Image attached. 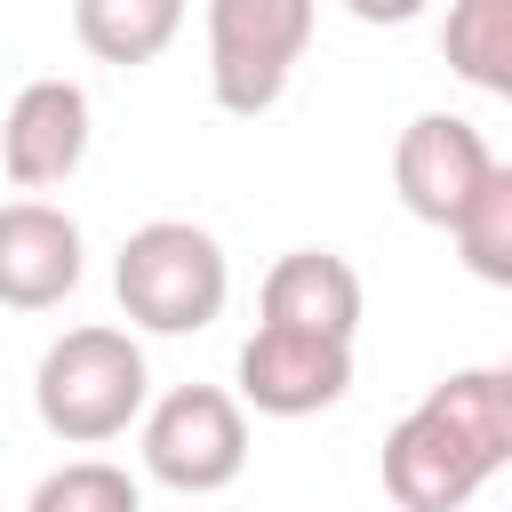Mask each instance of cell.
Segmentation results:
<instances>
[{
    "mask_svg": "<svg viewBox=\"0 0 512 512\" xmlns=\"http://www.w3.org/2000/svg\"><path fill=\"white\" fill-rule=\"evenodd\" d=\"M504 464H512V424H504L496 368L440 376L384 432V496L400 512H464Z\"/></svg>",
    "mask_w": 512,
    "mask_h": 512,
    "instance_id": "obj_1",
    "label": "cell"
},
{
    "mask_svg": "<svg viewBox=\"0 0 512 512\" xmlns=\"http://www.w3.org/2000/svg\"><path fill=\"white\" fill-rule=\"evenodd\" d=\"M144 408H152V368L128 328H104V320L64 328L32 368V416L64 448H104L128 424H144Z\"/></svg>",
    "mask_w": 512,
    "mask_h": 512,
    "instance_id": "obj_2",
    "label": "cell"
},
{
    "mask_svg": "<svg viewBox=\"0 0 512 512\" xmlns=\"http://www.w3.org/2000/svg\"><path fill=\"white\" fill-rule=\"evenodd\" d=\"M112 296H120L128 328H144V336H200L232 296L224 240L208 224H192V216H152V224H136L120 240Z\"/></svg>",
    "mask_w": 512,
    "mask_h": 512,
    "instance_id": "obj_3",
    "label": "cell"
},
{
    "mask_svg": "<svg viewBox=\"0 0 512 512\" xmlns=\"http://www.w3.org/2000/svg\"><path fill=\"white\" fill-rule=\"evenodd\" d=\"M320 0H208V96L232 120H264L304 48H312Z\"/></svg>",
    "mask_w": 512,
    "mask_h": 512,
    "instance_id": "obj_4",
    "label": "cell"
},
{
    "mask_svg": "<svg viewBox=\"0 0 512 512\" xmlns=\"http://www.w3.org/2000/svg\"><path fill=\"white\" fill-rule=\"evenodd\" d=\"M136 440H144V472L160 488H176V496H216V488H232L248 472V408L224 384L160 392L144 408Z\"/></svg>",
    "mask_w": 512,
    "mask_h": 512,
    "instance_id": "obj_5",
    "label": "cell"
},
{
    "mask_svg": "<svg viewBox=\"0 0 512 512\" xmlns=\"http://www.w3.org/2000/svg\"><path fill=\"white\" fill-rule=\"evenodd\" d=\"M488 176H496V152L464 112H416L400 128V144H392V192H400V208L416 224L456 232Z\"/></svg>",
    "mask_w": 512,
    "mask_h": 512,
    "instance_id": "obj_6",
    "label": "cell"
},
{
    "mask_svg": "<svg viewBox=\"0 0 512 512\" xmlns=\"http://www.w3.org/2000/svg\"><path fill=\"white\" fill-rule=\"evenodd\" d=\"M88 136H96V112H88V88L64 80V72H40L8 96L0 112V168L16 192H56L80 176L88 160Z\"/></svg>",
    "mask_w": 512,
    "mask_h": 512,
    "instance_id": "obj_7",
    "label": "cell"
},
{
    "mask_svg": "<svg viewBox=\"0 0 512 512\" xmlns=\"http://www.w3.org/2000/svg\"><path fill=\"white\" fill-rule=\"evenodd\" d=\"M232 376H240V408L296 424V416H320V408H336L352 392V344L344 336H304V328H264L256 320V336L240 344Z\"/></svg>",
    "mask_w": 512,
    "mask_h": 512,
    "instance_id": "obj_8",
    "label": "cell"
},
{
    "mask_svg": "<svg viewBox=\"0 0 512 512\" xmlns=\"http://www.w3.org/2000/svg\"><path fill=\"white\" fill-rule=\"evenodd\" d=\"M88 272V240L56 200H8L0 208V304L8 312H56Z\"/></svg>",
    "mask_w": 512,
    "mask_h": 512,
    "instance_id": "obj_9",
    "label": "cell"
},
{
    "mask_svg": "<svg viewBox=\"0 0 512 512\" xmlns=\"http://www.w3.org/2000/svg\"><path fill=\"white\" fill-rule=\"evenodd\" d=\"M264 328H304V336H360V312H368V288L360 272L336 256V248H288L272 272H264V296H256Z\"/></svg>",
    "mask_w": 512,
    "mask_h": 512,
    "instance_id": "obj_10",
    "label": "cell"
},
{
    "mask_svg": "<svg viewBox=\"0 0 512 512\" xmlns=\"http://www.w3.org/2000/svg\"><path fill=\"white\" fill-rule=\"evenodd\" d=\"M184 32V0H72V40L96 64H152Z\"/></svg>",
    "mask_w": 512,
    "mask_h": 512,
    "instance_id": "obj_11",
    "label": "cell"
},
{
    "mask_svg": "<svg viewBox=\"0 0 512 512\" xmlns=\"http://www.w3.org/2000/svg\"><path fill=\"white\" fill-rule=\"evenodd\" d=\"M440 56H448L456 80H472V88L512 104V0H448Z\"/></svg>",
    "mask_w": 512,
    "mask_h": 512,
    "instance_id": "obj_12",
    "label": "cell"
},
{
    "mask_svg": "<svg viewBox=\"0 0 512 512\" xmlns=\"http://www.w3.org/2000/svg\"><path fill=\"white\" fill-rule=\"evenodd\" d=\"M24 512H144V488L128 464H104V456H72L56 472L32 480Z\"/></svg>",
    "mask_w": 512,
    "mask_h": 512,
    "instance_id": "obj_13",
    "label": "cell"
},
{
    "mask_svg": "<svg viewBox=\"0 0 512 512\" xmlns=\"http://www.w3.org/2000/svg\"><path fill=\"white\" fill-rule=\"evenodd\" d=\"M456 264L488 288H512V160H496V176L480 184V200L464 208V224L448 232Z\"/></svg>",
    "mask_w": 512,
    "mask_h": 512,
    "instance_id": "obj_14",
    "label": "cell"
},
{
    "mask_svg": "<svg viewBox=\"0 0 512 512\" xmlns=\"http://www.w3.org/2000/svg\"><path fill=\"white\" fill-rule=\"evenodd\" d=\"M344 8H352L360 24H416L432 0H344Z\"/></svg>",
    "mask_w": 512,
    "mask_h": 512,
    "instance_id": "obj_15",
    "label": "cell"
},
{
    "mask_svg": "<svg viewBox=\"0 0 512 512\" xmlns=\"http://www.w3.org/2000/svg\"><path fill=\"white\" fill-rule=\"evenodd\" d=\"M496 384H504V424H512V352L496 360Z\"/></svg>",
    "mask_w": 512,
    "mask_h": 512,
    "instance_id": "obj_16",
    "label": "cell"
}]
</instances>
